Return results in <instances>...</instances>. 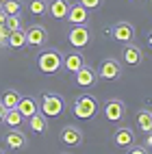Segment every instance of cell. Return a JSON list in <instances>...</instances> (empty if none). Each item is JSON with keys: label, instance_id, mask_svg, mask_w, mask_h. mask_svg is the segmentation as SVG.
Returning a JSON list of instances; mask_svg holds the SVG:
<instances>
[{"label": "cell", "instance_id": "obj_8", "mask_svg": "<svg viewBox=\"0 0 152 154\" xmlns=\"http://www.w3.org/2000/svg\"><path fill=\"white\" fill-rule=\"evenodd\" d=\"M59 141L63 146L78 148V146H83V130L76 128V126H63L61 128V135H59Z\"/></svg>", "mask_w": 152, "mask_h": 154}, {"label": "cell", "instance_id": "obj_10", "mask_svg": "<svg viewBox=\"0 0 152 154\" xmlns=\"http://www.w3.org/2000/svg\"><path fill=\"white\" fill-rule=\"evenodd\" d=\"M74 80H76L78 87H94L96 80H98V72L94 67H89V65H83L74 74Z\"/></svg>", "mask_w": 152, "mask_h": 154}, {"label": "cell", "instance_id": "obj_32", "mask_svg": "<svg viewBox=\"0 0 152 154\" xmlns=\"http://www.w3.org/2000/svg\"><path fill=\"white\" fill-rule=\"evenodd\" d=\"M148 46L152 48V30H150V33H148Z\"/></svg>", "mask_w": 152, "mask_h": 154}, {"label": "cell", "instance_id": "obj_30", "mask_svg": "<svg viewBox=\"0 0 152 154\" xmlns=\"http://www.w3.org/2000/svg\"><path fill=\"white\" fill-rule=\"evenodd\" d=\"M5 113H7V109L2 106V102H0V124H2V119H5Z\"/></svg>", "mask_w": 152, "mask_h": 154}, {"label": "cell", "instance_id": "obj_4", "mask_svg": "<svg viewBox=\"0 0 152 154\" xmlns=\"http://www.w3.org/2000/svg\"><path fill=\"white\" fill-rule=\"evenodd\" d=\"M67 42H70V46H74V48H85V46H89L91 33H89L87 24H72V28L67 30Z\"/></svg>", "mask_w": 152, "mask_h": 154}, {"label": "cell", "instance_id": "obj_7", "mask_svg": "<svg viewBox=\"0 0 152 154\" xmlns=\"http://www.w3.org/2000/svg\"><path fill=\"white\" fill-rule=\"evenodd\" d=\"M102 111H104V117L109 122H119V119H124V115H126V106H124V102H122L119 98L107 100Z\"/></svg>", "mask_w": 152, "mask_h": 154}, {"label": "cell", "instance_id": "obj_19", "mask_svg": "<svg viewBox=\"0 0 152 154\" xmlns=\"http://www.w3.org/2000/svg\"><path fill=\"white\" fill-rule=\"evenodd\" d=\"M28 126H30V130H33L35 135H44L46 126H48L46 115H44V113H35V115H30L28 117Z\"/></svg>", "mask_w": 152, "mask_h": 154}, {"label": "cell", "instance_id": "obj_27", "mask_svg": "<svg viewBox=\"0 0 152 154\" xmlns=\"http://www.w3.org/2000/svg\"><path fill=\"white\" fill-rule=\"evenodd\" d=\"M7 37H9V28L2 24V26H0V48L7 46Z\"/></svg>", "mask_w": 152, "mask_h": 154}, {"label": "cell", "instance_id": "obj_13", "mask_svg": "<svg viewBox=\"0 0 152 154\" xmlns=\"http://www.w3.org/2000/svg\"><path fill=\"white\" fill-rule=\"evenodd\" d=\"M113 143L117 148H130L135 143V132L130 130L128 126H119L113 135Z\"/></svg>", "mask_w": 152, "mask_h": 154}, {"label": "cell", "instance_id": "obj_17", "mask_svg": "<svg viewBox=\"0 0 152 154\" xmlns=\"http://www.w3.org/2000/svg\"><path fill=\"white\" fill-rule=\"evenodd\" d=\"M67 9H70V2L67 0H52L48 5V11L54 20H65L67 17Z\"/></svg>", "mask_w": 152, "mask_h": 154}, {"label": "cell", "instance_id": "obj_14", "mask_svg": "<svg viewBox=\"0 0 152 154\" xmlns=\"http://www.w3.org/2000/svg\"><path fill=\"white\" fill-rule=\"evenodd\" d=\"M17 111L24 115V119H28L30 115H35V113L39 111V104H37V100L35 98H30V96H22L17 102Z\"/></svg>", "mask_w": 152, "mask_h": 154}, {"label": "cell", "instance_id": "obj_18", "mask_svg": "<svg viewBox=\"0 0 152 154\" xmlns=\"http://www.w3.org/2000/svg\"><path fill=\"white\" fill-rule=\"evenodd\" d=\"M5 141H7L9 150H22V148H26V137L20 130H15V128H13V132H9V135L5 137Z\"/></svg>", "mask_w": 152, "mask_h": 154}, {"label": "cell", "instance_id": "obj_25", "mask_svg": "<svg viewBox=\"0 0 152 154\" xmlns=\"http://www.w3.org/2000/svg\"><path fill=\"white\" fill-rule=\"evenodd\" d=\"M5 26H7L9 30H17V28H22V17H20V15H7Z\"/></svg>", "mask_w": 152, "mask_h": 154}, {"label": "cell", "instance_id": "obj_22", "mask_svg": "<svg viewBox=\"0 0 152 154\" xmlns=\"http://www.w3.org/2000/svg\"><path fill=\"white\" fill-rule=\"evenodd\" d=\"M20 98H22V96H20L15 89H7L5 94H2V98H0V102H2V106L9 111V109H15V106H17Z\"/></svg>", "mask_w": 152, "mask_h": 154}, {"label": "cell", "instance_id": "obj_1", "mask_svg": "<svg viewBox=\"0 0 152 154\" xmlns=\"http://www.w3.org/2000/svg\"><path fill=\"white\" fill-rule=\"evenodd\" d=\"M98 109H100L98 100L94 96H87V94L78 96L74 100V104H72V113H74L78 119H94L96 113H98Z\"/></svg>", "mask_w": 152, "mask_h": 154}, {"label": "cell", "instance_id": "obj_5", "mask_svg": "<svg viewBox=\"0 0 152 154\" xmlns=\"http://www.w3.org/2000/svg\"><path fill=\"white\" fill-rule=\"evenodd\" d=\"M98 76L102 80H117L122 76V63L117 59H113V57L104 59L102 63H100V67H98Z\"/></svg>", "mask_w": 152, "mask_h": 154}, {"label": "cell", "instance_id": "obj_15", "mask_svg": "<svg viewBox=\"0 0 152 154\" xmlns=\"http://www.w3.org/2000/svg\"><path fill=\"white\" fill-rule=\"evenodd\" d=\"M7 46L13 48V50H22L26 46V30L24 28H17V30H9V37H7Z\"/></svg>", "mask_w": 152, "mask_h": 154}, {"label": "cell", "instance_id": "obj_12", "mask_svg": "<svg viewBox=\"0 0 152 154\" xmlns=\"http://www.w3.org/2000/svg\"><path fill=\"white\" fill-rule=\"evenodd\" d=\"M122 61H124L126 65H139L141 61H144V52H141V48L139 46H135L133 42L130 44H126L124 46V50H122Z\"/></svg>", "mask_w": 152, "mask_h": 154}, {"label": "cell", "instance_id": "obj_2", "mask_svg": "<svg viewBox=\"0 0 152 154\" xmlns=\"http://www.w3.org/2000/svg\"><path fill=\"white\" fill-rule=\"evenodd\" d=\"M37 67H39L42 74H57V72L63 67V57H61L57 50L48 48L37 57Z\"/></svg>", "mask_w": 152, "mask_h": 154}, {"label": "cell", "instance_id": "obj_16", "mask_svg": "<svg viewBox=\"0 0 152 154\" xmlns=\"http://www.w3.org/2000/svg\"><path fill=\"white\" fill-rule=\"evenodd\" d=\"M83 65H85V59H83V54H80V52H72V54H67V57L63 59V69L70 72V74H76Z\"/></svg>", "mask_w": 152, "mask_h": 154}, {"label": "cell", "instance_id": "obj_9", "mask_svg": "<svg viewBox=\"0 0 152 154\" xmlns=\"http://www.w3.org/2000/svg\"><path fill=\"white\" fill-rule=\"evenodd\" d=\"M48 42V33L42 24H33L26 30V46H33V48H42Z\"/></svg>", "mask_w": 152, "mask_h": 154}, {"label": "cell", "instance_id": "obj_11", "mask_svg": "<svg viewBox=\"0 0 152 154\" xmlns=\"http://www.w3.org/2000/svg\"><path fill=\"white\" fill-rule=\"evenodd\" d=\"M67 22L70 24H87L89 22V9H85L80 2H76V5H70V9H67Z\"/></svg>", "mask_w": 152, "mask_h": 154}, {"label": "cell", "instance_id": "obj_24", "mask_svg": "<svg viewBox=\"0 0 152 154\" xmlns=\"http://www.w3.org/2000/svg\"><path fill=\"white\" fill-rule=\"evenodd\" d=\"M46 11H48L46 0H30V13L33 15H44Z\"/></svg>", "mask_w": 152, "mask_h": 154}, {"label": "cell", "instance_id": "obj_21", "mask_svg": "<svg viewBox=\"0 0 152 154\" xmlns=\"http://www.w3.org/2000/svg\"><path fill=\"white\" fill-rule=\"evenodd\" d=\"M24 122V115L17 111V106L15 109H9L7 113H5V119H2V124H7L9 128H17L20 124Z\"/></svg>", "mask_w": 152, "mask_h": 154}, {"label": "cell", "instance_id": "obj_31", "mask_svg": "<svg viewBox=\"0 0 152 154\" xmlns=\"http://www.w3.org/2000/svg\"><path fill=\"white\" fill-rule=\"evenodd\" d=\"M146 146H148V148H152V132L148 135V141H146Z\"/></svg>", "mask_w": 152, "mask_h": 154}, {"label": "cell", "instance_id": "obj_29", "mask_svg": "<svg viewBox=\"0 0 152 154\" xmlns=\"http://www.w3.org/2000/svg\"><path fill=\"white\" fill-rule=\"evenodd\" d=\"M7 22V11H5V9H0V26H2Z\"/></svg>", "mask_w": 152, "mask_h": 154}, {"label": "cell", "instance_id": "obj_6", "mask_svg": "<svg viewBox=\"0 0 152 154\" xmlns=\"http://www.w3.org/2000/svg\"><path fill=\"white\" fill-rule=\"evenodd\" d=\"M111 37L119 44H130L135 39V26L130 22H117L111 26Z\"/></svg>", "mask_w": 152, "mask_h": 154}, {"label": "cell", "instance_id": "obj_20", "mask_svg": "<svg viewBox=\"0 0 152 154\" xmlns=\"http://www.w3.org/2000/svg\"><path fill=\"white\" fill-rule=\"evenodd\" d=\"M137 128L141 132H152V111L141 109L137 113Z\"/></svg>", "mask_w": 152, "mask_h": 154}, {"label": "cell", "instance_id": "obj_26", "mask_svg": "<svg viewBox=\"0 0 152 154\" xmlns=\"http://www.w3.org/2000/svg\"><path fill=\"white\" fill-rule=\"evenodd\" d=\"M78 2L85 9H89V11H94V9H98L100 5H102V0H78Z\"/></svg>", "mask_w": 152, "mask_h": 154}, {"label": "cell", "instance_id": "obj_3", "mask_svg": "<svg viewBox=\"0 0 152 154\" xmlns=\"http://www.w3.org/2000/svg\"><path fill=\"white\" fill-rule=\"evenodd\" d=\"M39 111H42L46 117H59L61 113L65 111V100L59 94H48L46 91L42 96V100H39Z\"/></svg>", "mask_w": 152, "mask_h": 154}, {"label": "cell", "instance_id": "obj_23", "mask_svg": "<svg viewBox=\"0 0 152 154\" xmlns=\"http://www.w3.org/2000/svg\"><path fill=\"white\" fill-rule=\"evenodd\" d=\"M0 9H5L7 15H20V11H22V2H20V0H7Z\"/></svg>", "mask_w": 152, "mask_h": 154}, {"label": "cell", "instance_id": "obj_28", "mask_svg": "<svg viewBox=\"0 0 152 154\" xmlns=\"http://www.w3.org/2000/svg\"><path fill=\"white\" fill-rule=\"evenodd\" d=\"M130 154H146L148 150L144 148V146H135V143H133V146H130V150H128Z\"/></svg>", "mask_w": 152, "mask_h": 154}, {"label": "cell", "instance_id": "obj_33", "mask_svg": "<svg viewBox=\"0 0 152 154\" xmlns=\"http://www.w3.org/2000/svg\"><path fill=\"white\" fill-rule=\"evenodd\" d=\"M5 2H7V0H0V7H2V5H5Z\"/></svg>", "mask_w": 152, "mask_h": 154}]
</instances>
